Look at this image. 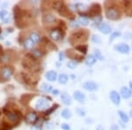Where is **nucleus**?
Segmentation results:
<instances>
[{"label":"nucleus","instance_id":"nucleus-7","mask_svg":"<svg viewBox=\"0 0 132 130\" xmlns=\"http://www.w3.org/2000/svg\"><path fill=\"white\" fill-rule=\"evenodd\" d=\"M83 88L87 91H90V92H94L98 89V85L93 81H86L84 83Z\"/></svg>","mask_w":132,"mask_h":130},{"label":"nucleus","instance_id":"nucleus-40","mask_svg":"<svg viewBox=\"0 0 132 130\" xmlns=\"http://www.w3.org/2000/svg\"><path fill=\"white\" fill-rule=\"evenodd\" d=\"M70 27H72V28H77V27H79V21H76V20H74V21L70 22Z\"/></svg>","mask_w":132,"mask_h":130},{"label":"nucleus","instance_id":"nucleus-14","mask_svg":"<svg viewBox=\"0 0 132 130\" xmlns=\"http://www.w3.org/2000/svg\"><path fill=\"white\" fill-rule=\"evenodd\" d=\"M73 98L74 99H76L79 103H84L85 101V95L82 92H79V91H76L73 93Z\"/></svg>","mask_w":132,"mask_h":130},{"label":"nucleus","instance_id":"nucleus-8","mask_svg":"<svg viewBox=\"0 0 132 130\" xmlns=\"http://www.w3.org/2000/svg\"><path fill=\"white\" fill-rule=\"evenodd\" d=\"M55 20H56V18H55V17L54 14L52 13H45L42 17V21H43L44 24H46V25H50V24H53L55 22Z\"/></svg>","mask_w":132,"mask_h":130},{"label":"nucleus","instance_id":"nucleus-16","mask_svg":"<svg viewBox=\"0 0 132 130\" xmlns=\"http://www.w3.org/2000/svg\"><path fill=\"white\" fill-rule=\"evenodd\" d=\"M45 77L49 82H55L57 79V73L54 70H49L45 74Z\"/></svg>","mask_w":132,"mask_h":130},{"label":"nucleus","instance_id":"nucleus-39","mask_svg":"<svg viewBox=\"0 0 132 130\" xmlns=\"http://www.w3.org/2000/svg\"><path fill=\"white\" fill-rule=\"evenodd\" d=\"M119 36H121V33L120 32H115V33H113L112 34H111V36H110V41L114 40L115 39L117 38V37H119Z\"/></svg>","mask_w":132,"mask_h":130},{"label":"nucleus","instance_id":"nucleus-25","mask_svg":"<svg viewBox=\"0 0 132 130\" xmlns=\"http://www.w3.org/2000/svg\"><path fill=\"white\" fill-rule=\"evenodd\" d=\"M51 5H52V7H53L54 10H56L59 12V10L64 6V3L61 1H55V2H52Z\"/></svg>","mask_w":132,"mask_h":130},{"label":"nucleus","instance_id":"nucleus-43","mask_svg":"<svg viewBox=\"0 0 132 130\" xmlns=\"http://www.w3.org/2000/svg\"><path fill=\"white\" fill-rule=\"evenodd\" d=\"M59 91L57 90V89H53V91H52V94H53L54 96H57L59 95Z\"/></svg>","mask_w":132,"mask_h":130},{"label":"nucleus","instance_id":"nucleus-22","mask_svg":"<svg viewBox=\"0 0 132 130\" xmlns=\"http://www.w3.org/2000/svg\"><path fill=\"white\" fill-rule=\"evenodd\" d=\"M31 55H32L33 58L38 59V58H42V55H43V53L40 49H32L31 50Z\"/></svg>","mask_w":132,"mask_h":130},{"label":"nucleus","instance_id":"nucleus-3","mask_svg":"<svg viewBox=\"0 0 132 130\" xmlns=\"http://www.w3.org/2000/svg\"><path fill=\"white\" fill-rule=\"evenodd\" d=\"M13 73V69L10 66H5L1 69L0 70V74L1 77H3L5 80H10V78L12 77V75Z\"/></svg>","mask_w":132,"mask_h":130},{"label":"nucleus","instance_id":"nucleus-27","mask_svg":"<svg viewBox=\"0 0 132 130\" xmlns=\"http://www.w3.org/2000/svg\"><path fill=\"white\" fill-rule=\"evenodd\" d=\"M41 90L44 92H50L53 91V87L51 84H48V83H42L41 86Z\"/></svg>","mask_w":132,"mask_h":130},{"label":"nucleus","instance_id":"nucleus-35","mask_svg":"<svg viewBox=\"0 0 132 130\" xmlns=\"http://www.w3.org/2000/svg\"><path fill=\"white\" fill-rule=\"evenodd\" d=\"M92 41L93 42V43L100 44V43H101V39H100V36H98V35L93 34L92 36Z\"/></svg>","mask_w":132,"mask_h":130},{"label":"nucleus","instance_id":"nucleus-42","mask_svg":"<svg viewBox=\"0 0 132 130\" xmlns=\"http://www.w3.org/2000/svg\"><path fill=\"white\" fill-rule=\"evenodd\" d=\"M61 127H62L63 130H70V126L67 123H63L61 125Z\"/></svg>","mask_w":132,"mask_h":130},{"label":"nucleus","instance_id":"nucleus-37","mask_svg":"<svg viewBox=\"0 0 132 130\" xmlns=\"http://www.w3.org/2000/svg\"><path fill=\"white\" fill-rule=\"evenodd\" d=\"M10 56L9 55H5L4 54L3 55L1 56V60H2V62H5V63H7V62H10Z\"/></svg>","mask_w":132,"mask_h":130},{"label":"nucleus","instance_id":"nucleus-1","mask_svg":"<svg viewBox=\"0 0 132 130\" xmlns=\"http://www.w3.org/2000/svg\"><path fill=\"white\" fill-rule=\"evenodd\" d=\"M87 36H88V33L85 30H79L77 32H74L71 34L70 40L71 44H76V43H82V42L86 41Z\"/></svg>","mask_w":132,"mask_h":130},{"label":"nucleus","instance_id":"nucleus-5","mask_svg":"<svg viewBox=\"0 0 132 130\" xmlns=\"http://www.w3.org/2000/svg\"><path fill=\"white\" fill-rule=\"evenodd\" d=\"M49 37L53 40H60L61 39H63V32L61 30V28H54L49 32Z\"/></svg>","mask_w":132,"mask_h":130},{"label":"nucleus","instance_id":"nucleus-21","mask_svg":"<svg viewBox=\"0 0 132 130\" xmlns=\"http://www.w3.org/2000/svg\"><path fill=\"white\" fill-rule=\"evenodd\" d=\"M96 62H97V59L95 58L94 55H89L85 59V64L87 66H92L93 64H95Z\"/></svg>","mask_w":132,"mask_h":130},{"label":"nucleus","instance_id":"nucleus-29","mask_svg":"<svg viewBox=\"0 0 132 130\" xmlns=\"http://www.w3.org/2000/svg\"><path fill=\"white\" fill-rule=\"evenodd\" d=\"M118 114H119V116H120V118L122 122H124V123L129 122V116H128L124 112H122V111H118Z\"/></svg>","mask_w":132,"mask_h":130},{"label":"nucleus","instance_id":"nucleus-28","mask_svg":"<svg viewBox=\"0 0 132 130\" xmlns=\"http://www.w3.org/2000/svg\"><path fill=\"white\" fill-rule=\"evenodd\" d=\"M75 49L78 50L79 52H80V53H82L83 55H85V54H86V52H87V46L84 45V44H80V45L76 46Z\"/></svg>","mask_w":132,"mask_h":130},{"label":"nucleus","instance_id":"nucleus-45","mask_svg":"<svg viewBox=\"0 0 132 130\" xmlns=\"http://www.w3.org/2000/svg\"><path fill=\"white\" fill-rule=\"evenodd\" d=\"M64 59V52H60V53H59V60L63 61Z\"/></svg>","mask_w":132,"mask_h":130},{"label":"nucleus","instance_id":"nucleus-9","mask_svg":"<svg viewBox=\"0 0 132 130\" xmlns=\"http://www.w3.org/2000/svg\"><path fill=\"white\" fill-rule=\"evenodd\" d=\"M115 49L116 51H118L119 53H122V54H129L130 49H129V47L128 44H125V43H121V44H118L115 47Z\"/></svg>","mask_w":132,"mask_h":130},{"label":"nucleus","instance_id":"nucleus-34","mask_svg":"<svg viewBox=\"0 0 132 130\" xmlns=\"http://www.w3.org/2000/svg\"><path fill=\"white\" fill-rule=\"evenodd\" d=\"M77 66H78V62H76V61H74V60L69 61V62H67V67H68L69 69H71V70L75 69Z\"/></svg>","mask_w":132,"mask_h":130},{"label":"nucleus","instance_id":"nucleus-31","mask_svg":"<svg viewBox=\"0 0 132 130\" xmlns=\"http://www.w3.org/2000/svg\"><path fill=\"white\" fill-rule=\"evenodd\" d=\"M79 25H83V26H87L89 24V19L85 16H81L79 17Z\"/></svg>","mask_w":132,"mask_h":130},{"label":"nucleus","instance_id":"nucleus-11","mask_svg":"<svg viewBox=\"0 0 132 130\" xmlns=\"http://www.w3.org/2000/svg\"><path fill=\"white\" fill-rule=\"evenodd\" d=\"M109 97H110V99L112 100V102L116 105H119L121 102V97L120 94L118 93L116 91H112L109 94Z\"/></svg>","mask_w":132,"mask_h":130},{"label":"nucleus","instance_id":"nucleus-15","mask_svg":"<svg viewBox=\"0 0 132 130\" xmlns=\"http://www.w3.org/2000/svg\"><path fill=\"white\" fill-rule=\"evenodd\" d=\"M121 96L123 98H129L132 96V92L129 88L128 87H122L121 89Z\"/></svg>","mask_w":132,"mask_h":130},{"label":"nucleus","instance_id":"nucleus-26","mask_svg":"<svg viewBox=\"0 0 132 130\" xmlns=\"http://www.w3.org/2000/svg\"><path fill=\"white\" fill-rule=\"evenodd\" d=\"M69 80V77L66 75V74H60L58 77V82L61 83V84H65V83Z\"/></svg>","mask_w":132,"mask_h":130},{"label":"nucleus","instance_id":"nucleus-23","mask_svg":"<svg viewBox=\"0 0 132 130\" xmlns=\"http://www.w3.org/2000/svg\"><path fill=\"white\" fill-rule=\"evenodd\" d=\"M122 5H123L124 10L126 11V12L130 13V12L132 11V1H124Z\"/></svg>","mask_w":132,"mask_h":130},{"label":"nucleus","instance_id":"nucleus-20","mask_svg":"<svg viewBox=\"0 0 132 130\" xmlns=\"http://www.w3.org/2000/svg\"><path fill=\"white\" fill-rule=\"evenodd\" d=\"M59 13L61 14L62 16H64V17H67V18H69V17H70L72 15L71 12H70V9L67 8L65 5H64V6L62 7V8L59 10Z\"/></svg>","mask_w":132,"mask_h":130},{"label":"nucleus","instance_id":"nucleus-51","mask_svg":"<svg viewBox=\"0 0 132 130\" xmlns=\"http://www.w3.org/2000/svg\"><path fill=\"white\" fill-rule=\"evenodd\" d=\"M0 33H1V28H0Z\"/></svg>","mask_w":132,"mask_h":130},{"label":"nucleus","instance_id":"nucleus-33","mask_svg":"<svg viewBox=\"0 0 132 130\" xmlns=\"http://www.w3.org/2000/svg\"><path fill=\"white\" fill-rule=\"evenodd\" d=\"M76 5V10L77 11H80V12H84L87 9V6L84 4H80V3H78L75 4Z\"/></svg>","mask_w":132,"mask_h":130},{"label":"nucleus","instance_id":"nucleus-19","mask_svg":"<svg viewBox=\"0 0 132 130\" xmlns=\"http://www.w3.org/2000/svg\"><path fill=\"white\" fill-rule=\"evenodd\" d=\"M29 39L32 40L33 43L36 44V43H39V42H40L41 36H40V34H39L38 33L33 32V33H30V35H29Z\"/></svg>","mask_w":132,"mask_h":130},{"label":"nucleus","instance_id":"nucleus-46","mask_svg":"<svg viewBox=\"0 0 132 130\" xmlns=\"http://www.w3.org/2000/svg\"><path fill=\"white\" fill-rule=\"evenodd\" d=\"M110 130H119V127L117 125H113L112 127H111Z\"/></svg>","mask_w":132,"mask_h":130},{"label":"nucleus","instance_id":"nucleus-4","mask_svg":"<svg viewBox=\"0 0 132 130\" xmlns=\"http://www.w3.org/2000/svg\"><path fill=\"white\" fill-rule=\"evenodd\" d=\"M35 109L39 111H43L46 109H49V103L46 98H40L36 101L34 105Z\"/></svg>","mask_w":132,"mask_h":130},{"label":"nucleus","instance_id":"nucleus-48","mask_svg":"<svg viewBox=\"0 0 132 130\" xmlns=\"http://www.w3.org/2000/svg\"><path fill=\"white\" fill-rule=\"evenodd\" d=\"M97 130H104V129L102 128V127H101V126H99V127H97Z\"/></svg>","mask_w":132,"mask_h":130},{"label":"nucleus","instance_id":"nucleus-50","mask_svg":"<svg viewBox=\"0 0 132 130\" xmlns=\"http://www.w3.org/2000/svg\"><path fill=\"white\" fill-rule=\"evenodd\" d=\"M129 114H130V116L132 117V109H131V110H130V112H129Z\"/></svg>","mask_w":132,"mask_h":130},{"label":"nucleus","instance_id":"nucleus-41","mask_svg":"<svg viewBox=\"0 0 132 130\" xmlns=\"http://www.w3.org/2000/svg\"><path fill=\"white\" fill-rule=\"evenodd\" d=\"M92 20L94 21V23L100 24V22H101V20H102V18L100 16H96V17H93V18H92Z\"/></svg>","mask_w":132,"mask_h":130},{"label":"nucleus","instance_id":"nucleus-12","mask_svg":"<svg viewBox=\"0 0 132 130\" xmlns=\"http://www.w3.org/2000/svg\"><path fill=\"white\" fill-rule=\"evenodd\" d=\"M0 18L3 21V23H9L11 20V15L9 13L8 11L6 10H2L0 12Z\"/></svg>","mask_w":132,"mask_h":130},{"label":"nucleus","instance_id":"nucleus-10","mask_svg":"<svg viewBox=\"0 0 132 130\" xmlns=\"http://www.w3.org/2000/svg\"><path fill=\"white\" fill-rule=\"evenodd\" d=\"M98 29L100 33H104V34H108V33H111V27L107 23H101L100 25L98 27Z\"/></svg>","mask_w":132,"mask_h":130},{"label":"nucleus","instance_id":"nucleus-38","mask_svg":"<svg viewBox=\"0 0 132 130\" xmlns=\"http://www.w3.org/2000/svg\"><path fill=\"white\" fill-rule=\"evenodd\" d=\"M76 113H77L79 116H81V117L85 115V111L83 110V108H77L76 109Z\"/></svg>","mask_w":132,"mask_h":130},{"label":"nucleus","instance_id":"nucleus-6","mask_svg":"<svg viewBox=\"0 0 132 130\" xmlns=\"http://www.w3.org/2000/svg\"><path fill=\"white\" fill-rule=\"evenodd\" d=\"M100 12H101V8H100V5L98 4H94V5H92V7L90 8L89 12H87L88 15H91V16H100Z\"/></svg>","mask_w":132,"mask_h":130},{"label":"nucleus","instance_id":"nucleus-30","mask_svg":"<svg viewBox=\"0 0 132 130\" xmlns=\"http://www.w3.org/2000/svg\"><path fill=\"white\" fill-rule=\"evenodd\" d=\"M61 115H62L63 118L64 119H70V117H71V112H70V110H69V109H64V110L62 111V114H61Z\"/></svg>","mask_w":132,"mask_h":130},{"label":"nucleus","instance_id":"nucleus-13","mask_svg":"<svg viewBox=\"0 0 132 130\" xmlns=\"http://www.w3.org/2000/svg\"><path fill=\"white\" fill-rule=\"evenodd\" d=\"M5 114H6V117H7V119H8V120H10L11 122L18 121V119H20L18 114H16L15 112H9V111H6V112H5Z\"/></svg>","mask_w":132,"mask_h":130},{"label":"nucleus","instance_id":"nucleus-47","mask_svg":"<svg viewBox=\"0 0 132 130\" xmlns=\"http://www.w3.org/2000/svg\"><path fill=\"white\" fill-rule=\"evenodd\" d=\"M52 127H53V124L52 123H48L47 125H46V128L47 129H51Z\"/></svg>","mask_w":132,"mask_h":130},{"label":"nucleus","instance_id":"nucleus-53","mask_svg":"<svg viewBox=\"0 0 132 130\" xmlns=\"http://www.w3.org/2000/svg\"><path fill=\"white\" fill-rule=\"evenodd\" d=\"M0 115H1V112H0Z\"/></svg>","mask_w":132,"mask_h":130},{"label":"nucleus","instance_id":"nucleus-32","mask_svg":"<svg viewBox=\"0 0 132 130\" xmlns=\"http://www.w3.org/2000/svg\"><path fill=\"white\" fill-rule=\"evenodd\" d=\"M94 56L97 60H100V61H103L104 60V56L103 55L101 54V52L100 51L99 49H95L94 50Z\"/></svg>","mask_w":132,"mask_h":130},{"label":"nucleus","instance_id":"nucleus-2","mask_svg":"<svg viewBox=\"0 0 132 130\" xmlns=\"http://www.w3.org/2000/svg\"><path fill=\"white\" fill-rule=\"evenodd\" d=\"M106 17L108 19L111 20H116L121 18V12L120 10L115 5H111V6L107 7L106 9Z\"/></svg>","mask_w":132,"mask_h":130},{"label":"nucleus","instance_id":"nucleus-36","mask_svg":"<svg viewBox=\"0 0 132 130\" xmlns=\"http://www.w3.org/2000/svg\"><path fill=\"white\" fill-rule=\"evenodd\" d=\"M57 107H58V105H56V104H55V105H54L53 106L51 107V108H49V110L46 111L45 114H46V115H49V114H51L52 113H53V111H55V109L57 108Z\"/></svg>","mask_w":132,"mask_h":130},{"label":"nucleus","instance_id":"nucleus-24","mask_svg":"<svg viewBox=\"0 0 132 130\" xmlns=\"http://www.w3.org/2000/svg\"><path fill=\"white\" fill-rule=\"evenodd\" d=\"M23 44H24V48H25L26 49H31V50L33 49V46L35 45L30 39H27V40L24 41Z\"/></svg>","mask_w":132,"mask_h":130},{"label":"nucleus","instance_id":"nucleus-44","mask_svg":"<svg viewBox=\"0 0 132 130\" xmlns=\"http://www.w3.org/2000/svg\"><path fill=\"white\" fill-rule=\"evenodd\" d=\"M31 130H42V128L40 126H33V127H31Z\"/></svg>","mask_w":132,"mask_h":130},{"label":"nucleus","instance_id":"nucleus-52","mask_svg":"<svg viewBox=\"0 0 132 130\" xmlns=\"http://www.w3.org/2000/svg\"><path fill=\"white\" fill-rule=\"evenodd\" d=\"M81 130H86V129H81Z\"/></svg>","mask_w":132,"mask_h":130},{"label":"nucleus","instance_id":"nucleus-49","mask_svg":"<svg viewBox=\"0 0 132 130\" xmlns=\"http://www.w3.org/2000/svg\"><path fill=\"white\" fill-rule=\"evenodd\" d=\"M129 87H130V90H131V92H132V81L129 82Z\"/></svg>","mask_w":132,"mask_h":130},{"label":"nucleus","instance_id":"nucleus-18","mask_svg":"<svg viewBox=\"0 0 132 130\" xmlns=\"http://www.w3.org/2000/svg\"><path fill=\"white\" fill-rule=\"evenodd\" d=\"M61 99H62L63 103H64V105H70V104H71V102H72L70 96L69 95L68 93H66V92H63L62 95H61Z\"/></svg>","mask_w":132,"mask_h":130},{"label":"nucleus","instance_id":"nucleus-17","mask_svg":"<svg viewBox=\"0 0 132 130\" xmlns=\"http://www.w3.org/2000/svg\"><path fill=\"white\" fill-rule=\"evenodd\" d=\"M37 114L34 112H30L26 115V120H27L28 123H33L37 120Z\"/></svg>","mask_w":132,"mask_h":130}]
</instances>
